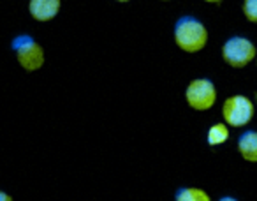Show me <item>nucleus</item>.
<instances>
[{
    "mask_svg": "<svg viewBox=\"0 0 257 201\" xmlns=\"http://www.w3.org/2000/svg\"><path fill=\"white\" fill-rule=\"evenodd\" d=\"M175 41L180 50L187 53H197L208 43V30L199 20L192 16H183L176 22L175 27Z\"/></svg>",
    "mask_w": 257,
    "mask_h": 201,
    "instance_id": "f257e3e1",
    "label": "nucleus"
},
{
    "mask_svg": "<svg viewBox=\"0 0 257 201\" xmlns=\"http://www.w3.org/2000/svg\"><path fill=\"white\" fill-rule=\"evenodd\" d=\"M13 50L16 53L20 65L25 71L34 72L44 65V50L36 39L30 36H18L13 41Z\"/></svg>",
    "mask_w": 257,
    "mask_h": 201,
    "instance_id": "f03ea898",
    "label": "nucleus"
},
{
    "mask_svg": "<svg viewBox=\"0 0 257 201\" xmlns=\"http://www.w3.org/2000/svg\"><path fill=\"white\" fill-rule=\"evenodd\" d=\"M255 57V46L246 37H231L222 46V58L231 67L241 69L245 65H248Z\"/></svg>",
    "mask_w": 257,
    "mask_h": 201,
    "instance_id": "7ed1b4c3",
    "label": "nucleus"
},
{
    "mask_svg": "<svg viewBox=\"0 0 257 201\" xmlns=\"http://www.w3.org/2000/svg\"><path fill=\"white\" fill-rule=\"evenodd\" d=\"M187 105L197 112H206L217 103V88L206 78L192 79L185 90Z\"/></svg>",
    "mask_w": 257,
    "mask_h": 201,
    "instance_id": "20e7f679",
    "label": "nucleus"
},
{
    "mask_svg": "<svg viewBox=\"0 0 257 201\" xmlns=\"http://www.w3.org/2000/svg\"><path fill=\"white\" fill-rule=\"evenodd\" d=\"M222 117L231 127H243L253 117V103L245 95H231L222 105Z\"/></svg>",
    "mask_w": 257,
    "mask_h": 201,
    "instance_id": "39448f33",
    "label": "nucleus"
},
{
    "mask_svg": "<svg viewBox=\"0 0 257 201\" xmlns=\"http://www.w3.org/2000/svg\"><path fill=\"white\" fill-rule=\"evenodd\" d=\"M29 11L37 22H50L60 11V0H30Z\"/></svg>",
    "mask_w": 257,
    "mask_h": 201,
    "instance_id": "423d86ee",
    "label": "nucleus"
},
{
    "mask_svg": "<svg viewBox=\"0 0 257 201\" xmlns=\"http://www.w3.org/2000/svg\"><path fill=\"white\" fill-rule=\"evenodd\" d=\"M238 152L248 162H257V133L246 131L238 140Z\"/></svg>",
    "mask_w": 257,
    "mask_h": 201,
    "instance_id": "0eeeda50",
    "label": "nucleus"
},
{
    "mask_svg": "<svg viewBox=\"0 0 257 201\" xmlns=\"http://www.w3.org/2000/svg\"><path fill=\"white\" fill-rule=\"evenodd\" d=\"M208 145L210 147H218V145L225 143L229 140V129L227 124H215L208 129Z\"/></svg>",
    "mask_w": 257,
    "mask_h": 201,
    "instance_id": "6e6552de",
    "label": "nucleus"
},
{
    "mask_svg": "<svg viewBox=\"0 0 257 201\" xmlns=\"http://www.w3.org/2000/svg\"><path fill=\"white\" fill-rule=\"evenodd\" d=\"M176 201H210L208 192L197 187H185L176 192Z\"/></svg>",
    "mask_w": 257,
    "mask_h": 201,
    "instance_id": "1a4fd4ad",
    "label": "nucleus"
},
{
    "mask_svg": "<svg viewBox=\"0 0 257 201\" xmlns=\"http://www.w3.org/2000/svg\"><path fill=\"white\" fill-rule=\"evenodd\" d=\"M243 15L248 22L257 23V0H245L243 2Z\"/></svg>",
    "mask_w": 257,
    "mask_h": 201,
    "instance_id": "9d476101",
    "label": "nucleus"
},
{
    "mask_svg": "<svg viewBox=\"0 0 257 201\" xmlns=\"http://www.w3.org/2000/svg\"><path fill=\"white\" fill-rule=\"evenodd\" d=\"M13 197L9 196L8 192H2V190H0V201H11Z\"/></svg>",
    "mask_w": 257,
    "mask_h": 201,
    "instance_id": "9b49d317",
    "label": "nucleus"
},
{
    "mask_svg": "<svg viewBox=\"0 0 257 201\" xmlns=\"http://www.w3.org/2000/svg\"><path fill=\"white\" fill-rule=\"evenodd\" d=\"M204 2H210V4H220L222 0H204Z\"/></svg>",
    "mask_w": 257,
    "mask_h": 201,
    "instance_id": "f8f14e48",
    "label": "nucleus"
},
{
    "mask_svg": "<svg viewBox=\"0 0 257 201\" xmlns=\"http://www.w3.org/2000/svg\"><path fill=\"white\" fill-rule=\"evenodd\" d=\"M116 2H128V0H116Z\"/></svg>",
    "mask_w": 257,
    "mask_h": 201,
    "instance_id": "ddd939ff",
    "label": "nucleus"
},
{
    "mask_svg": "<svg viewBox=\"0 0 257 201\" xmlns=\"http://www.w3.org/2000/svg\"><path fill=\"white\" fill-rule=\"evenodd\" d=\"M255 103H257V90H255Z\"/></svg>",
    "mask_w": 257,
    "mask_h": 201,
    "instance_id": "4468645a",
    "label": "nucleus"
},
{
    "mask_svg": "<svg viewBox=\"0 0 257 201\" xmlns=\"http://www.w3.org/2000/svg\"><path fill=\"white\" fill-rule=\"evenodd\" d=\"M255 62H257V57H255Z\"/></svg>",
    "mask_w": 257,
    "mask_h": 201,
    "instance_id": "2eb2a0df",
    "label": "nucleus"
},
{
    "mask_svg": "<svg viewBox=\"0 0 257 201\" xmlns=\"http://www.w3.org/2000/svg\"><path fill=\"white\" fill-rule=\"evenodd\" d=\"M164 2H168V0H164Z\"/></svg>",
    "mask_w": 257,
    "mask_h": 201,
    "instance_id": "dca6fc26",
    "label": "nucleus"
}]
</instances>
